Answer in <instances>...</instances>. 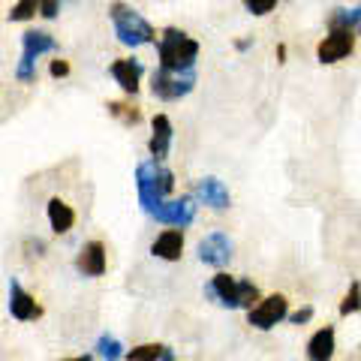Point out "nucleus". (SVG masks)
Listing matches in <instances>:
<instances>
[{
  "label": "nucleus",
  "instance_id": "f257e3e1",
  "mask_svg": "<svg viewBox=\"0 0 361 361\" xmlns=\"http://www.w3.org/2000/svg\"><path fill=\"white\" fill-rule=\"evenodd\" d=\"M172 190H175V172L160 160H145L135 166V193H139V205L148 217L172 196Z\"/></svg>",
  "mask_w": 361,
  "mask_h": 361
},
{
  "label": "nucleus",
  "instance_id": "f03ea898",
  "mask_svg": "<svg viewBox=\"0 0 361 361\" xmlns=\"http://www.w3.org/2000/svg\"><path fill=\"white\" fill-rule=\"evenodd\" d=\"M157 54H160V66L163 70H196V58H199V42L180 27H163L160 42H157Z\"/></svg>",
  "mask_w": 361,
  "mask_h": 361
},
{
  "label": "nucleus",
  "instance_id": "7ed1b4c3",
  "mask_svg": "<svg viewBox=\"0 0 361 361\" xmlns=\"http://www.w3.org/2000/svg\"><path fill=\"white\" fill-rule=\"evenodd\" d=\"M109 18L111 25H115V37L121 45H127V49H139V45H151L157 30L148 18H142L139 13H135L133 6L121 4V0H115V4L109 6Z\"/></svg>",
  "mask_w": 361,
  "mask_h": 361
},
{
  "label": "nucleus",
  "instance_id": "20e7f679",
  "mask_svg": "<svg viewBox=\"0 0 361 361\" xmlns=\"http://www.w3.org/2000/svg\"><path fill=\"white\" fill-rule=\"evenodd\" d=\"M49 51H58V39L45 30H27L25 37H21V61L16 66L18 82H33V78H37L33 66H37L39 54H49Z\"/></svg>",
  "mask_w": 361,
  "mask_h": 361
},
{
  "label": "nucleus",
  "instance_id": "39448f33",
  "mask_svg": "<svg viewBox=\"0 0 361 361\" xmlns=\"http://www.w3.org/2000/svg\"><path fill=\"white\" fill-rule=\"evenodd\" d=\"M193 87H196V70L175 73V70L157 66V70L151 73V94L157 99H163V103H172V99L193 94Z\"/></svg>",
  "mask_w": 361,
  "mask_h": 361
},
{
  "label": "nucleus",
  "instance_id": "423d86ee",
  "mask_svg": "<svg viewBox=\"0 0 361 361\" xmlns=\"http://www.w3.org/2000/svg\"><path fill=\"white\" fill-rule=\"evenodd\" d=\"M286 316H289V301H286V295L274 292V295H265L256 307L247 310V322H250L253 329H259V331H271L274 325L283 322Z\"/></svg>",
  "mask_w": 361,
  "mask_h": 361
},
{
  "label": "nucleus",
  "instance_id": "0eeeda50",
  "mask_svg": "<svg viewBox=\"0 0 361 361\" xmlns=\"http://www.w3.org/2000/svg\"><path fill=\"white\" fill-rule=\"evenodd\" d=\"M196 253H199V259L205 265L226 268L232 262V256H235V244H232V238L223 229H214V232H208V235H202V238H199Z\"/></svg>",
  "mask_w": 361,
  "mask_h": 361
},
{
  "label": "nucleus",
  "instance_id": "6e6552de",
  "mask_svg": "<svg viewBox=\"0 0 361 361\" xmlns=\"http://www.w3.org/2000/svg\"><path fill=\"white\" fill-rule=\"evenodd\" d=\"M355 51V33L353 30H329L316 45V61L319 63H341Z\"/></svg>",
  "mask_w": 361,
  "mask_h": 361
},
{
  "label": "nucleus",
  "instance_id": "1a4fd4ad",
  "mask_svg": "<svg viewBox=\"0 0 361 361\" xmlns=\"http://www.w3.org/2000/svg\"><path fill=\"white\" fill-rule=\"evenodd\" d=\"M151 217L163 226H175V229H187L196 220V196H178V199H166Z\"/></svg>",
  "mask_w": 361,
  "mask_h": 361
},
{
  "label": "nucleus",
  "instance_id": "9d476101",
  "mask_svg": "<svg viewBox=\"0 0 361 361\" xmlns=\"http://www.w3.org/2000/svg\"><path fill=\"white\" fill-rule=\"evenodd\" d=\"M9 313H13V319H18V322H33L42 316V304L33 298L30 292H25V286H21L16 277L9 280Z\"/></svg>",
  "mask_w": 361,
  "mask_h": 361
},
{
  "label": "nucleus",
  "instance_id": "9b49d317",
  "mask_svg": "<svg viewBox=\"0 0 361 361\" xmlns=\"http://www.w3.org/2000/svg\"><path fill=\"white\" fill-rule=\"evenodd\" d=\"M172 121H169V115H157L151 118V139H148V154H151V160H166L169 151H172Z\"/></svg>",
  "mask_w": 361,
  "mask_h": 361
},
{
  "label": "nucleus",
  "instance_id": "f8f14e48",
  "mask_svg": "<svg viewBox=\"0 0 361 361\" xmlns=\"http://www.w3.org/2000/svg\"><path fill=\"white\" fill-rule=\"evenodd\" d=\"M193 196L202 202V205H208L214 211H226L232 205V196H229V190H226V184L220 178H202L196 180V187H193Z\"/></svg>",
  "mask_w": 361,
  "mask_h": 361
},
{
  "label": "nucleus",
  "instance_id": "ddd939ff",
  "mask_svg": "<svg viewBox=\"0 0 361 361\" xmlns=\"http://www.w3.org/2000/svg\"><path fill=\"white\" fill-rule=\"evenodd\" d=\"M205 295L214 298L217 304H223V307H241V298H238V277L226 274V271H220V274L211 277V283L205 286Z\"/></svg>",
  "mask_w": 361,
  "mask_h": 361
},
{
  "label": "nucleus",
  "instance_id": "4468645a",
  "mask_svg": "<svg viewBox=\"0 0 361 361\" xmlns=\"http://www.w3.org/2000/svg\"><path fill=\"white\" fill-rule=\"evenodd\" d=\"M75 268L82 271L85 277H103L106 274V244L103 241H87L82 244L75 259Z\"/></svg>",
  "mask_w": 361,
  "mask_h": 361
},
{
  "label": "nucleus",
  "instance_id": "2eb2a0df",
  "mask_svg": "<svg viewBox=\"0 0 361 361\" xmlns=\"http://www.w3.org/2000/svg\"><path fill=\"white\" fill-rule=\"evenodd\" d=\"M334 349H337V331L334 325H322L319 331L310 334L307 341V361H331L334 358Z\"/></svg>",
  "mask_w": 361,
  "mask_h": 361
},
{
  "label": "nucleus",
  "instance_id": "dca6fc26",
  "mask_svg": "<svg viewBox=\"0 0 361 361\" xmlns=\"http://www.w3.org/2000/svg\"><path fill=\"white\" fill-rule=\"evenodd\" d=\"M145 73V66L135 61V58H118L115 63H111V75H115V82L121 85L123 94L135 97L139 94V78Z\"/></svg>",
  "mask_w": 361,
  "mask_h": 361
},
{
  "label": "nucleus",
  "instance_id": "f3484780",
  "mask_svg": "<svg viewBox=\"0 0 361 361\" xmlns=\"http://www.w3.org/2000/svg\"><path fill=\"white\" fill-rule=\"evenodd\" d=\"M151 253L157 259H166V262H178L180 253H184V232L180 229H166L154 238Z\"/></svg>",
  "mask_w": 361,
  "mask_h": 361
},
{
  "label": "nucleus",
  "instance_id": "a211bd4d",
  "mask_svg": "<svg viewBox=\"0 0 361 361\" xmlns=\"http://www.w3.org/2000/svg\"><path fill=\"white\" fill-rule=\"evenodd\" d=\"M45 214H49V226H51L54 235H63V232H70L73 226H75V211H73V205H66V202L58 199V196L49 202Z\"/></svg>",
  "mask_w": 361,
  "mask_h": 361
},
{
  "label": "nucleus",
  "instance_id": "6ab92c4d",
  "mask_svg": "<svg viewBox=\"0 0 361 361\" xmlns=\"http://www.w3.org/2000/svg\"><path fill=\"white\" fill-rule=\"evenodd\" d=\"M329 30H353L355 37H361V6L343 9L337 6L329 13Z\"/></svg>",
  "mask_w": 361,
  "mask_h": 361
},
{
  "label": "nucleus",
  "instance_id": "aec40b11",
  "mask_svg": "<svg viewBox=\"0 0 361 361\" xmlns=\"http://www.w3.org/2000/svg\"><path fill=\"white\" fill-rule=\"evenodd\" d=\"M97 355L103 358V361H121V355H127L123 353V346L115 334H99V341H97Z\"/></svg>",
  "mask_w": 361,
  "mask_h": 361
},
{
  "label": "nucleus",
  "instance_id": "412c9836",
  "mask_svg": "<svg viewBox=\"0 0 361 361\" xmlns=\"http://www.w3.org/2000/svg\"><path fill=\"white\" fill-rule=\"evenodd\" d=\"M337 313H341V316H355V313H361V283H358V280H353V283H349V289H346V295H343V301H341V307H337Z\"/></svg>",
  "mask_w": 361,
  "mask_h": 361
},
{
  "label": "nucleus",
  "instance_id": "4be33fe9",
  "mask_svg": "<svg viewBox=\"0 0 361 361\" xmlns=\"http://www.w3.org/2000/svg\"><path fill=\"white\" fill-rule=\"evenodd\" d=\"M238 298H241V307L250 310V307H256V304L262 301V292H259V286L253 283V280L238 277Z\"/></svg>",
  "mask_w": 361,
  "mask_h": 361
},
{
  "label": "nucleus",
  "instance_id": "5701e85b",
  "mask_svg": "<svg viewBox=\"0 0 361 361\" xmlns=\"http://www.w3.org/2000/svg\"><path fill=\"white\" fill-rule=\"evenodd\" d=\"M163 343H139L135 349H127V361H160Z\"/></svg>",
  "mask_w": 361,
  "mask_h": 361
},
{
  "label": "nucleus",
  "instance_id": "b1692460",
  "mask_svg": "<svg viewBox=\"0 0 361 361\" xmlns=\"http://www.w3.org/2000/svg\"><path fill=\"white\" fill-rule=\"evenodd\" d=\"M106 109H109V115H111V118L123 121L127 127H133V123H139V121H142L139 109H133V106H127V103H109Z\"/></svg>",
  "mask_w": 361,
  "mask_h": 361
},
{
  "label": "nucleus",
  "instance_id": "393cba45",
  "mask_svg": "<svg viewBox=\"0 0 361 361\" xmlns=\"http://www.w3.org/2000/svg\"><path fill=\"white\" fill-rule=\"evenodd\" d=\"M37 13H39V0H18L13 13H9V21H30Z\"/></svg>",
  "mask_w": 361,
  "mask_h": 361
},
{
  "label": "nucleus",
  "instance_id": "a878e982",
  "mask_svg": "<svg viewBox=\"0 0 361 361\" xmlns=\"http://www.w3.org/2000/svg\"><path fill=\"white\" fill-rule=\"evenodd\" d=\"M241 4H244V9H247L250 16L262 18V16H268V13H274L277 0H241Z\"/></svg>",
  "mask_w": 361,
  "mask_h": 361
},
{
  "label": "nucleus",
  "instance_id": "bb28decb",
  "mask_svg": "<svg viewBox=\"0 0 361 361\" xmlns=\"http://www.w3.org/2000/svg\"><path fill=\"white\" fill-rule=\"evenodd\" d=\"M286 319H289L292 325H307V322L313 319V307H310V304H304V307H298L295 313H289Z\"/></svg>",
  "mask_w": 361,
  "mask_h": 361
},
{
  "label": "nucleus",
  "instance_id": "cd10ccee",
  "mask_svg": "<svg viewBox=\"0 0 361 361\" xmlns=\"http://www.w3.org/2000/svg\"><path fill=\"white\" fill-rule=\"evenodd\" d=\"M61 13V0H39V16L42 18H58Z\"/></svg>",
  "mask_w": 361,
  "mask_h": 361
},
{
  "label": "nucleus",
  "instance_id": "c85d7f7f",
  "mask_svg": "<svg viewBox=\"0 0 361 361\" xmlns=\"http://www.w3.org/2000/svg\"><path fill=\"white\" fill-rule=\"evenodd\" d=\"M49 75L51 78H66V75H70V61H63V58L51 61L49 63Z\"/></svg>",
  "mask_w": 361,
  "mask_h": 361
},
{
  "label": "nucleus",
  "instance_id": "c756f323",
  "mask_svg": "<svg viewBox=\"0 0 361 361\" xmlns=\"http://www.w3.org/2000/svg\"><path fill=\"white\" fill-rule=\"evenodd\" d=\"M160 361H178V358H175V349H172V346H163Z\"/></svg>",
  "mask_w": 361,
  "mask_h": 361
},
{
  "label": "nucleus",
  "instance_id": "7c9ffc66",
  "mask_svg": "<svg viewBox=\"0 0 361 361\" xmlns=\"http://www.w3.org/2000/svg\"><path fill=\"white\" fill-rule=\"evenodd\" d=\"M235 49H238V51H247V49H250V39H238V42H235Z\"/></svg>",
  "mask_w": 361,
  "mask_h": 361
},
{
  "label": "nucleus",
  "instance_id": "2f4dec72",
  "mask_svg": "<svg viewBox=\"0 0 361 361\" xmlns=\"http://www.w3.org/2000/svg\"><path fill=\"white\" fill-rule=\"evenodd\" d=\"M277 61H280V63L286 61V45H277Z\"/></svg>",
  "mask_w": 361,
  "mask_h": 361
},
{
  "label": "nucleus",
  "instance_id": "473e14b6",
  "mask_svg": "<svg viewBox=\"0 0 361 361\" xmlns=\"http://www.w3.org/2000/svg\"><path fill=\"white\" fill-rule=\"evenodd\" d=\"M63 361H94L90 355H75V358H63Z\"/></svg>",
  "mask_w": 361,
  "mask_h": 361
}]
</instances>
